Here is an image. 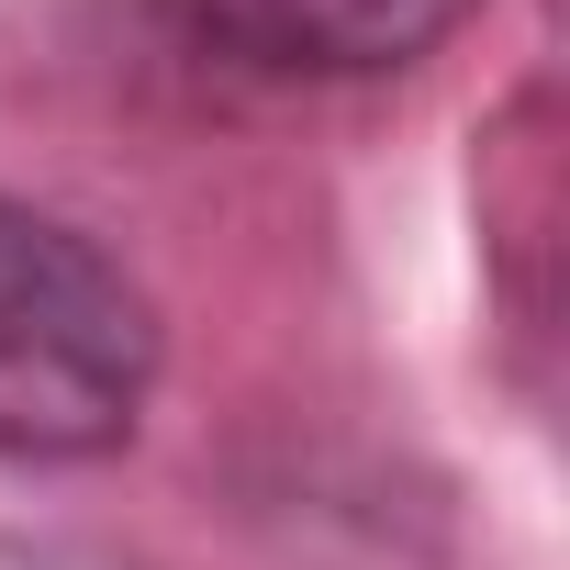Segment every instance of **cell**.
<instances>
[{
	"label": "cell",
	"instance_id": "cell-2",
	"mask_svg": "<svg viewBox=\"0 0 570 570\" xmlns=\"http://www.w3.org/2000/svg\"><path fill=\"white\" fill-rule=\"evenodd\" d=\"M168 35L246 79H381L436 57L481 0H157Z\"/></svg>",
	"mask_w": 570,
	"mask_h": 570
},
{
	"label": "cell",
	"instance_id": "cell-1",
	"mask_svg": "<svg viewBox=\"0 0 570 570\" xmlns=\"http://www.w3.org/2000/svg\"><path fill=\"white\" fill-rule=\"evenodd\" d=\"M157 381L146 292L57 213L0 190V459H112Z\"/></svg>",
	"mask_w": 570,
	"mask_h": 570
}]
</instances>
